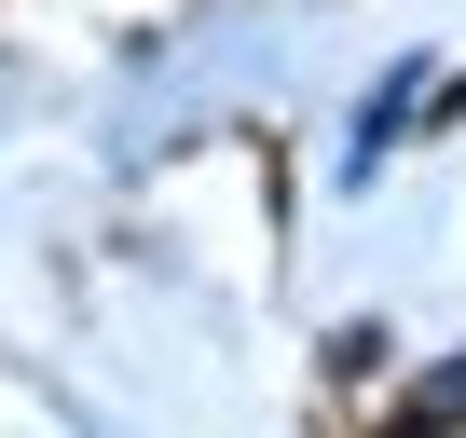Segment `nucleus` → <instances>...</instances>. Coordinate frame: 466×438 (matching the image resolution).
I'll use <instances>...</instances> for the list:
<instances>
[{"instance_id":"nucleus-1","label":"nucleus","mask_w":466,"mask_h":438,"mask_svg":"<svg viewBox=\"0 0 466 438\" xmlns=\"http://www.w3.org/2000/svg\"><path fill=\"white\" fill-rule=\"evenodd\" d=\"M439 424H466V356H439V370L398 397V438H439Z\"/></svg>"}]
</instances>
